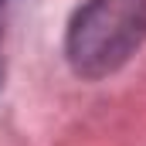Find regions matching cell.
I'll return each mask as SVG.
<instances>
[{
  "mask_svg": "<svg viewBox=\"0 0 146 146\" xmlns=\"http://www.w3.org/2000/svg\"><path fill=\"white\" fill-rule=\"evenodd\" d=\"M0 85H3V61H0Z\"/></svg>",
  "mask_w": 146,
  "mask_h": 146,
  "instance_id": "2",
  "label": "cell"
},
{
  "mask_svg": "<svg viewBox=\"0 0 146 146\" xmlns=\"http://www.w3.org/2000/svg\"><path fill=\"white\" fill-rule=\"evenodd\" d=\"M146 41V0H88L68 24L65 54L75 75L106 78Z\"/></svg>",
  "mask_w": 146,
  "mask_h": 146,
  "instance_id": "1",
  "label": "cell"
}]
</instances>
